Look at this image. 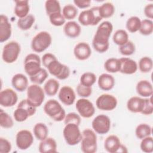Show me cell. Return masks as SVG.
Instances as JSON below:
<instances>
[{"mask_svg": "<svg viewBox=\"0 0 153 153\" xmlns=\"http://www.w3.org/2000/svg\"><path fill=\"white\" fill-rule=\"evenodd\" d=\"M58 96L59 100L67 106L74 104L76 99L75 91L71 87L68 85H65L60 88Z\"/></svg>", "mask_w": 153, "mask_h": 153, "instance_id": "17", "label": "cell"}, {"mask_svg": "<svg viewBox=\"0 0 153 153\" xmlns=\"http://www.w3.org/2000/svg\"><path fill=\"white\" fill-rule=\"evenodd\" d=\"M59 82L54 78L49 79L44 84V90L45 93L48 96H55L59 88Z\"/></svg>", "mask_w": 153, "mask_h": 153, "instance_id": "29", "label": "cell"}, {"mask_svg": "<svg viewBox=\"0 0 153 153\" xmlns=\"http://www.w3.org/2000/svg\"><path fill=\"white\" fill-rule=\"evenodd\" d=\"M115 7L111 2H105L99 7V13L102 19H106L113 16Z\"/></svg>", "mask_w": 153, "mask_h": 153, "instance_id": "31", "label": "cell"}, {"mask_svg": "<svg viewBox=\"0 0 153 153\" xmlns=\"http://www.w3.org/2000/svg\"><path fill=\"white\" fill-rule=\"evenodd\" d=\"M45 8L47 14L50 15L56 13H61L60 4L58 1L56 0H47L45 3Z\"/></svg>", "mask_w": 153, "mask_h": 153, "instance_id": "36", "label": "cell"}, {"mask_svg": "<svg viewBox=\"0 0 153 153\" xmlns=\"http://www.w3.org/2000/svg\"><path fill=\"white\" fill-rule=\"evenodd\" d=\"M113 30V26L110 22L105 21L97 28L92 44L94 49L98 53H105L109 47V39Z\"/></svg>", "mask_w": 153, "mask_h": 153, "instance_id": "1", "label": "cell"}, {"mask_svg": "<svg viewBox=\"0 0 153 153\" xmlns=\"http://www.w3.org/2000/svg\"><path fill=\"white\" fill-rule=\"evenodd\" d=\"M144 14L150 20L153 18V4H148L145 7Z\"/></svg>", "mask_w": 153, "mask_h": 153, "instance_id": "53", "label": "cell"}, {"mask_svg": "<svg viewBox=\"0 0 153 153\" xmlns=\"http://www.w3.org/2000/svg\"><path fill=\"white\" fill-rule=\"evenodd\" d=\"M11 150V143L6 139L0 138V152L1 153H8Z\"/></svg>", "mask_w": 153, "mask_h": 153, "instance_id": "50", "label": "cell"}, {"mask_svg": "<svg viewBox=\"0 0 153 153\" xmlns=\"http://www.w3.org/2000/svg\"><path fill=\"white\" fill-rule=\"evenodd\" d=\"M120 62V72L124 74L131 75L134 74L137 70L136 62L128 57H122L119 59Z\"/></svg>", "mask_w": 153, "mask_h": 153, "instance_id": "21", "label": "cell"}, {"mask_svg": "<svg viewBox=\"0 0 153 153\" xmlns=\"http://www.w3.org/2000/svg\"><path fill=\"white\" fill-rule=\"evenodd\" d=\"M78 14V10L72 4H67L62 9V15L65 19L72 20L75 19Z\"/></svg>", "mask_w": 153, "mask_h": 153, "instance_id": "38", "label": "cell"}, {"mask_svg": "<svg viewBox=\"0 0 153 153\" xmlns=\"http://www.w3.org/2000/svg\"><path fill=\"white\" fill-rule=\"evenodd\" d=\"M57 59L56 57L51 54V53H45L44 54L42 57V59H41V61H42V63L43 64V65L47 68L48 65L53 60Z\"/></svg>", "mask_w": 153, "mask_h": 153, "instance_id": "51", "label": "cell"}, {"mask_svg": "<svg viewBox=\"0 0 153 153\" xmlns=\"http://www.w3.org/2000/svg\"><path fill=\"white\" fill-rule=\"evenodd\" d=\"M33 131L35 137L41 141L46 139L48 134V127L45 124L42 123H36L33 127Z\"/></svg>", "mask_w": 153, "mask_h": 153, "instance_id": "30", "label": "cell"}, {"mask_svg": "<svg viewBox=\"0 0 153 153\" xmlns=\"http://www.w3.org/2000/svg\"><path fill=\"white\" fill-rule=\"evenodd\" d=\"M145 105V99L137 96L130 98L127 102L128 110L133 113H141Z\"/></svg>", "mask_w": 153, "mask_h": 153, "instance_id": "22", "label": "cell"}, {"mask_svg": "<svg viewBox=\"0 0 153 153\" xmlns=\"http://www.w3.org/2000/svg\"><path fill=\"white\" fill-rule=\"evenodd\" d=\"M81 120L80 116L75 112H70L66 115L64 118V123L65 124L72 123L75 124L78 126H79L81 123Z\"/></svg>", "mask_w": 153, "mask_h": 153, "instance_id": "47", "label": "cell"}, {"mask_svg": "<svg viewBox=\"0 0 153 153\" xmlns=\"http://www.w3.org/2000/svg\"><path fill=\"white\" fill-rule=\"evenodd\" d=\"M11 25L7 16L1 14L0 16V42L7 41L11 36Z\"/></svg>", "mask_w": 153, "mask_h": 153, "instance_id": "20", "label": "cell"}, {"mask_svg": "<svg viewBox=\"0 0 153 153\" xmlns=\"http://www.w3.org/2000/svg\"><path fill=\"white\" fill-rule=\"evenodd\" d=\"M99 87L104 91L111 90L115 85V79L111 75L108 74H101L98 78Z\"/></svg>", "mask_w": 153, "mask_h": 153, "instance_id": "26", "label": "cell"}, {"mask_svg": "<svg viewBox=\"0 0 153 153\" xmlns=\"http://www.w3.org/2000/svg\"><path fill=\"white\" fill-rule=\"evenodd\" d=\"M140 19L137 16H132L128 19L126 22V28L131 33H134L140 29Z\"/></svg>", "mask_w": 153, "mask_h": 153, "instance_id": "37", "label": "cell"}, {"mask_svg": "<svg viewBox=\"0 0 153 153\" xmlns=\"http://www.w3.org/2000/svg\"><path fill=\"white\" fill-rule=\"evenodd\" d=\"M13 87L18 91L23 92L28 87L27 78L22 74L14 75L11 79Z\"/></svg>", "mask_w": 153, "mask_h": 153, "instance_id": "23", "label": "cell"}, {"mask_svg": "<svg viewBox=\"0 0 153 153\" xmlns=\"http://www.w3.org/2000/svg\"><path fill=\"white\" fill-rule=\"evenodd\" d=\"M41 68V59L37 54L30 53L26 56L24 60V69L29 77L35 75Z\"/></svg>", "mask_w": 153, "mask_h": 153, "instance_id": "10", "label": "cell"}, {"mask_svg": "<svg viewBox=\"0 0 153 153\" xmlns=\"http://www.w3.org/2000/svg\"><path fill=\"white\" fill-rule=\"evenodd\" d=\"M14 125L11 117L2 109H0V126L5 128H11Z\"/></svg>", "mask_w": 153, "mask_h": 153, "instance_id": "42", "label": "cell"}, {"mask_svg": "<svg viewBox=\"0 0 153 153\" xmlns=\"http://www.w3.org/2000/svg\"><path fill=\"white\" fill-rule=\"evenodd\" d=\"M74 54L77 59L85 60L88 59L91 56V50L88 44L85 42H81L75 46Z\"/></svg>", "mask_w": 153, "mask_h": 153, "instance_id": "19", "label": "cell"}, {"mask_svg": "<svg viewBox=\"0 0 153 153\" xmlns=\"http://www.w3.org/2000/svg\"><path fill=\"white\" fill-rule=\"evenodd\" d=\"M135 45L131 41H128L125 44L119 46L120 53L124 56H130L135 52Z\"/></svg>", "mask_w": 153, "mask_h": 153, "instance_id": "44", "label": "cell"}, {"mask_svg": "<svg viewBox=\"0 0 153 153\" xmlns=\"http://www.w3.org/2000/svg\"><path fill=\"white\" fill-rule=\"evenodd\" d=\"M45 99L44 90L38 84H32L27 88V100L33 106H40Z\"/></svg>", "mask_w": 153, "mask_h": 153, "instance_id": "8", "label": "cell"}, {"mask_svg": "<svg viewBox=\"0 0 153 153\" xmlns=\"http://www.w3.org/2000/svg\"><path fill=\"white\" fill-rule=\"evenodd\" d=\"M74 4L79 8H86L90 7L91 1L90 0H74Z\"/></svg>", "mask_w": 153, "mask_h": 153, "instance_id": "52", "label": "cell"}, {"mask_svg": "<svg viewBox=\"0 0 153 153\" xmlns=\"http://www.w3.org/2000/svg\"><path fill=\"white\" fill-rule=\"evenodd\" d=\"M97 136L95 132L86 128L82 132L81 149L84 153H94L97 151Z\"/></svg>", "mask_w": 153, "mask_h": 153, "instance_id": "3", "label": "cell"}, {"mask_svg": "<svg viewBox=\"0 0 153 153\" xmlns=\"http://www.w3.org/2000/svg\"><path fill=\"white\" fill-rule=\"evenodd\" d=\"M139 31L143 35L148 36L151 35L153 32V22L150 19L143 20L141 21Z\"/></svg>", "mask_w": 153, "mask_h": 153, "instance_id": "40", "label": "cell"}, {"mask_svg": "<svg viewBox=\"0 0 153 153\" xmlns=\"http://www.w3.org/2000/svg\"><path fill=\"white\" fill-rule=\"evenodd\" d=\"M63 31L67 36L71 38H75L80 35L81 29L76 22L69 21L65 23L63 27Z\"/></svg>", "mask_w": 153, "mask_h": 153, "instance_id": "27", "label": "cell"}, {"mask_svg": "<svg viewBox=\"0 0 153 153\" xmlns=\"http://www.w3.org/2000/svg\"><path fill=\"white\" fill-rule=\"evenodd\" d=\"M47 68L50 74L60 80L68 78L70 75V69L69 67L61 63L57 59L52 61L48 65Z\"/></svg>", "mask_w": 153, "mask_h": 153, "instance_id": "11", "label": "cell"}, {"mask_svg": "<svg viewBox=\"0 0 153 153\" xmlns=\"http://www.w3.org/2000/svg\"><path fill=\"white\" fill-rule=\"evenodd\" d=\"M91 125L96 133L105 134L108 133L111 128V120L107 115L100 114L93 119Z\"/></svg>", "mask_w": 153, "mask_h": 153, "instance_id": "12", "label": "cell"}, {"mask_svg": "<svg viewBox=\"0 0 153 153\" xmlns=\"http://www.w3.org/2000/svg\"><path fill=\"white\" fill-rule=\"evenodd\" d=\"M36 110V107L29 103L27 99H23L20 102L14 112V120L17 122L25 121L29 117L33 115Z\"/></svg>", "mask_w": 153, "mask_h": 153, "instance_id": "4", "label": "cell"}, {"mask_svg": "<svg viewBox=\"0 0 153 153\" xmlns=\"http://www.w3.org/2000/svg\"><path fill=\"white\" fill-rule=\"evenodd\" d=\"M48 77L47 71L44 69L41 68V70L36 73L35 75L30 77V80L34 84L40 85L42 84L45 80Z\"/></svg>", "mask_w": 153, "mask_h": 153, "instance_id": "43", "label": "cell"}, {"mask_svg": "<svg viewBox=\"0 0 153 153\" xmlns=\"http://www.w3.org/2000/svg\"><path fill=\"white\" fill-rule=\"evenodd\" d=\"M17 100V94L11 88H5L0 92V104L3 107L13 106L16 104Z\"/></svg>", "mask_w": 153, "mask_h": 153, "instance_id": "16", "label": "cell"}, {"mask_svg": "<svg viewBox=\"0 0 153 153\" xmlns=\"http://www.w3.org/2000/svg\"><path fill=\"white\" fill-rule=\"evenodd\" d=\"M50 23L55 26H60L65 23V19L62 13H56L49 16Z\"/></svg>", "mask_w": 153, "mask_h": 153, "instance_id": "46", "label": "cell"}, {"mask_svg": "<svg viewBox=\"0 0 153 153\" xmlns=\"http://www.w3.org/2000/svg\"><path fill=\"white\" fill-rule=\"evenodd\" d=\"M44 112L55 121L64 120L66 116L65 111L59 102L55 99L48 100L44 106Z\"/></svg>", "mask_w": 153, "mask_h": 153, "instance_id": "2", "label": "cell"}, {"mask_svg": "<svg viewBox=\"0 0 153 153\" xmlns=\"http://www.w3.org/2000/svg\"><path fill=\"white\" fill-rule=\"evenodd\" d=\"M153 112V105L151 100V96L145 99V105L141 114L143 115H151Z\"/></svg>", "mask_w": 153, "mask_h": 153, "instance_id": "49", "label": "cell"}, {"mask_svg": "<svg viewBox=\"0 0 153 153\" xmlns=\"http://www.w3.org/2000/svg\"><path fill=\"white\" fill-rule=\"evenodd\" d=\"M125 146L121 145L119 137L115 135H110L106 137L104 142L105 150L109 153L121 152V149Z\"/></svg>", "mask_w": 153, "mask_h": 153, "instance_id": "18", "label": "cell"}, {"mask_svg": "<svg viewBox=\"0 0 153 153\" xmlns=\"http://www.w3.org/2000/svg\"><path fill=\"white\" fill-rule=\"evenodd\" d=\"M33 142L32 133L27 130H22L17 132L16 137V143L17 148L21 150L28 149Z\"/></svg>", "mask_w": 153, "mask_h": 153, "instance_id": "15", "label": "cell"}, {"mask_svg": "<svg viewBox=\"0 0 153 153\" xmlns=\"http://www.w3.org/2000/svg\"><path fill=\"white\" fill-rule=\"evenodd\" d=\"M152 128L147 124H140L138 125L135 130L136 137L139 139H142L146 137L151 136Z\"/></svg>", "mask_w": 153, "mask_h": 153, "instance_id": "34", "label": "cell"}, {"mask_svg": "<svg viewBox=\"0 0 153 153\" xmlns=\"http://www.w3.org/2000/svg\"><path fill=\"white\" fill-rule=\"evenodd\" d=\"M105 70L110 73H116L120 72V62L119 59L109 58L104 63Z\"/></svg>", "mask_w": 153, "mask_h": 153, "instance_id": "32", "label": "cell"}, {"mask_svg": "<svg viewBox=\"0 0 153 153\" xmlns=\"http://www.w3.org/2000/svg\"><path fill=\"white\" fill-rule=\"evenodd\" d=\"M38 149L41 153H55L57 152L56 142L52 137H47L41 141Z\"/></svg>", "mask_w": 153, "mask_h": 153, "instance_id": "25", "label": "cell"}, {"mask_svg": "<svg viewBox=\"0 0 153 153\" xmlns=\"http://www.w3.org/2000/svg\"><path fill=\"white\" fill-rule=\"evenodd\" d=\"M20 44L14 41H12L5 44L3 48L2 58L7 63H12L18 58L20 53Z\"/></svg>", "mask_w": 153, "mask_h": 153, "instance_id": "9", "label": "cell"}, {"mask_svg": "<svg viewBox=\"0 0 153 153\" xmlns=\"http://www.w3.org/2000/svg\"><path fill=\"white\" fill-rule=\"evenodd\" d=\"M137 93L144 97H149L152 96L153 93V88L151 83L145 79L139 81L136 87Z\"/></svg>", "mask_w": 153, "mask_h": 153, "instance_id": "24", "label": "cell"}, {"mask_svg": "<svg viewBox=\"0 0 153 153\" xmlns=\"http://www.w3.org/2000/svg\"><path fill=\"white\" fill-rule=\"evenodd\" d=\"M128 41V35L123 29L117 30L113 35V41L119 46L125 44Z\"/></svg>", "mask_w": 153, "mask_h": 153, "instance_id": "35", "label": "cell"}, {"mask_svg": "<svg viewBox=\"0 0 153 153\" xmlns=\"http://www.w3.org/2000/svg\"><path fill=\"white\" fill-rule=\"evenodd\" d=\"M117 99L113 95L103 94L96 99V105L97 108L102 111H112L117 105Z\"/></svg>", "mask_w": 153, "mask_h": 153, "instance_id": "13", "label": "cell"}, {"mask_svg": "<svg viewBox=\"0 0 153 153\" xmlns=\"http://www.w3.org/2000/svg\"><path fill=\"white\" fill-rule=\"evenodd\" d=\"M51 42V35L46 31H41L32 38L31 48L36 53H41L50 47Z\"/></svg>", "mask_w": 153, "mask_h": 153, "instance_id": "5", "label": "cell"}, {"mask_svg": "<svg viewBox=\"0 0 153 153\" xmlns=\"http://www.w3.org/2000/svg\"><path fill=\"white\" fill-rule=\"evenodd\" d=\"M14 14L19 19L23 18L28 15L29 12V1L27 0L15 1Z\"/></svg>", "mask_w": 153, "mask_h": 153, "instance_id": "28", "label": "cell"}, {"mask_svg": "<svg viewBox=\"0 0 153 153\" xmlns=\"http://www.w3.org/2000/svg\"><path fill=\"white\" fill-rule=\"evenodd\" d=\"M35 17L32 14H28L17 21V26L23 30H27L31 28L35 22Z\"/></svg>", "mask_w": 153, "mask_h": 153, "instance_id": "33", "label": "cell"}, {"mask_svg": "<svg viewBox=\"0 0 153 153\" xmlns=\"http://www.w3.org/2000/svg\"><path fill=\"white\" fill-rule=\"evenodd\" d=\"M76 93L79 97H88L92 93V88L91 87L84 86L79 83L76 87Z\"/></svg>", "mask_w": 153, "mask_h": 153, "instance_id": "48", "label": "cell"}, {"mask_svg": "<svg viewBox=\"0 0 153 153\" xmlns=\"http://www.w3.org/2000/svg\"><path fill=\"white\" fill-rule=\"evenodd\" d=\"M102 19L99 13V7H94L82 11L78 16V21L82 26H95Z\"/></svg>", "mask_w": 153, "mask_h": 153, "instance_id": "7", "label": "cell"}, {"mask_svg": "<svg viewBox=\"0 0 153 153\" xmlns=\"http://www.w3.org/2000/svg\"><path fill=\"white\" fill-rule=\"evenodd\" d=\"M75 107L79 115L85 118L91 117L95 112V108L92 102L85 98L78 99Z\"/></svg>", "mask_w": 153, "mask_h": 153, "instance_id": "14", "label": "cell"}, {"mask_svg": "<svg viewBox=\"0 0 153 153\" xmlns=\"http://www.w3.org/2000/svg\"><path fill=\"white\" fill-rule=\"evenodd\" d=\"M96 81V76L92 72H85L80 77V84L84 86L91 87Z\"/></svg>", "mask_w": 153, "mask_h": 153, "instance_id": "41", "label": "cell"}, {"mask_svg": "<svg viewBox=\"0 0 153 153\" xmlns=\"http://www.w3.org/2000/svg\"><path fill=\"white\" fill-rule=\"evenodd\" d=\"M140 149L143 152L146 153L152 152L153 151L152 137L149 136L142 139L140 143Z\"/></svg>", "mask_w": 153, "mask_h": 153, "instance_id": "45", "label": "cell"}, {"mask_svg": "<svg viewBox=\"0 0 153 153\" xmlns=\"http://www.w3.org/2000/svg\"><path fill=\"white\" fill-rule=\"evenodd\" d=\"M63 137L67 144L74 146L81 142L82 139V133L79 126L75 124H67L65 125L63 131Z\"/></svg>", "mask_w": 153, "mask_h": 153, "instance_id": "6", "label": "cell"}, {"mask_svg": "<svg viewBox=\"0 0 153 153\" xmlns=\"http://www.w3.org/2000/svg\"><path fill=\"white\" fill-rule=\"evenodd\" d=\"M153 67V62L151 58L145 56L142 57L139 62V69L143 73L151 72Z\"/></svg>", "mask_w": 153, "mask_h": 153, "instance_id": "39", "label": "cell"}]
</instances>
